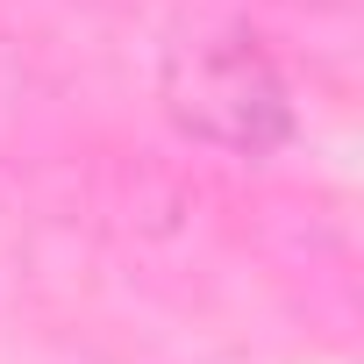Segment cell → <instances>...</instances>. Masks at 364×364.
<instances>
[{
	"label": "cell",
	"mask_w": 364,
	"mask_h": 364,
	"mask_svg": "<svg viewBox=\"0 0 364 364\" xmlns=\"http://www.w3.org/2000/svg\"><path fill=\"white\" fill-rule=\"evenodd\" d=\"M164 114L229 157H272L293 136V93L250 29H193L164 58Z\"/></svg>",
	"instance_id": "1"
}]
</instances>
